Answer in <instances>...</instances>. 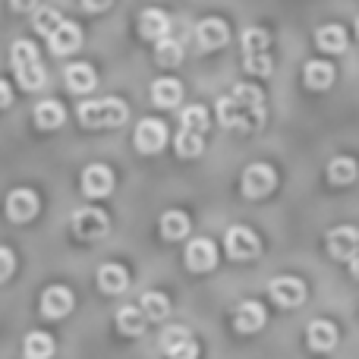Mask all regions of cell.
Returning <instances> with one entry per match:
<instances>
[{
    "label": "cell",
    "instance_id": "1",
    "mask_svg": "<svg viewBox=\"0 0 359 359\" xmlns=\"http://www.w3.org/2000/svg\"><path fill=\"white\" fill-rule=\"evenodd\" d=\"M10 60H13V73H16L19 86L22 88H41L44 86V67H41V57H38L35 44L19 38L10 50Z\"/></svg>",
    "mask_w": 359,
    "mask_h": 359
},
{
    "label": "cell",
    "instance_id": "2",
    "mask_svg": "<svg viewBox=\"0 0 359 359\" xmlns=\"http://www.w3.org/2000/svg\"><path fill=\"white\" fill-rule=\"evenodd\" d=\"M230 98H233L236 114H240L236 130L252 133V130H259V126L265 123V95H262L255 86H236Z\"/></svg>",
    "mask_w": 359,
    "mask_h": 359
},
{
    "label": "cell",
    "instance_id": "3",
    "mask_svg": "<svg viewBox=\"0 0 359 359\" xmlns=\"http://www.w3.org/2000/svg\"><path fill=\"white\" fill-rule=\"evenodd\" d=\"M82 126H120L126 120V104L120 98H101L79 104Z\"/></svg>",
    "mask_w": 359,
    "mask_h": 359
},
{
    "label": "cell",
    "instance_id": "4",
    "mask_svg": "<svg viewBox=\"0 0 359 359\" xmlns=\"http://www.w3.org/2000/svg\"><path fill=\"white\" fill-rule=\"evenodd\" d=\"M274 183H278V174H274V168H268V164H249V168L243 170V196L246 198L268 196V192L274 189Z\"/></svg>",
    "mask_w": 359,
    "mask_h": 359
},
{
    "label": "cell",
    "instance_id": "5",
    "mask_svg": "<svg viewBox=\"0 0 359 359\" xmlns=\"http://www.w3.org/2000/svg\"><path fill=\"white\" fill-rule=\"evenodd\" d=\"M224 246H227V255L236 262H246V259H255L262 249L259 236L252 233L249 227H230L227 236H224Z\"/></svg>",
    "mask_w": 359,
    "mask_h": 359
},
{
    "label": "cell",
    "instance_id": "6",
    "mask_svg": "<svg viewBox=\"0 0 359 359\" xmlns=\"http://www.w3.org/2000/svg\"><path fill=\"white\" fill-rule=\"evenodd\" d=\"M73 230L82 240H101V236L111 230V221H107V215L98 208H79L73 215Z\"/></svg>",
    "mask_w": 359,
    "mask_h": 359
},
{
    "label": "cell",
    "instance_id": "7",
    "mask_svg": "<svg viewBox=\"0 0 359 359\" xmlns=\"http://www.w3.org/2000/svg\"><path fill=\"white\" fill-rule=\"evenodd\" d=\"M168 145V126L161 120H142L136 126V149L142 155H151V151H161Z\"/></svg>",
    "mask_w": 359,
    "mask_h": 359
},
{
    "label": "cell",
    "instance_id": "8",
    "mask_svg": "<svg viewBox=\"0 0 359 359\" xmlns=\"http://www.w3.org/2000/svg\"><path fill=\"white\" fill-rule=\"evenodd\" d=\"M328 252L341 262H350L359 252V230L356 227H334L328 233Z\"/></svg>",
    "mask_w": 359,
    "mask_h": 359
},
{
    "label": "cell",
    "instance_id": "9",
    "mask_svg": "<svg viewBox=\"0 0 359 359\" xmlns=\"http://www.w3.org/2000/svg\"><path fill=\"white\" fill-rule=\"evenodd\" d=\"M271 299L284 309H293L306 299V287L299 278H274L271 280Z\"/></svg>",
    "mask_w": 359,
    "mask_h": 359
},
{
    "label": "cell",
    "instance_id": "10",
    "mask_svg": "<svg viewBox=\"0 0 359 359\" xmlns=\"http://www.w3.org/2000/svg\"><path fill=\"white\" fill-rule=\"evenodd\" d=\"M111 189H114L111 168H104V164H92V168H86V174H82V192H86V196L101 198Z\"/></svg>",
    "mask_w": 359,
    "mask_h": 359
},
{
    "label": "cell",
    "instance_id": "11",
    "mask_svg": "<svg viewBox=\"0 0 359 359\" xmlns=\"http://www.w3.org/2000/svg\"><path fill=\"white\" fill-rule=\"evenodd\" d=\"M48 44H50V50H54L57 57L73 54V50L82 44V32H79V25H76V22H60V25H57V29L48 35Z\"/></svg>",
    "mask_w": 359,
    "mask_h": 359
},
{
    "label": "cell",
    "instance_id": "12",
    "mask_svg": "<svg viewBox=\"0 0 359 359\" xmlns=\"http://www.w3.org/2000/svg\"><path fill=\"white\" fill-rule=\"evenodd\" d=\"M6 215L13 217V221H32V217L38 215V196L32 189H16L10 192V198H6Z\"/></svg>",
    "mask_w": 359,
    "mask_h": 359
},
{
    "label": "cell",
    "instance_id": "13",
    "mask_svg": "<svg viewBox=\"0 0 359 359\" xmlns=\"http://www.w3.org/2000/svg\"><path fill=\"white\" fill-rule=\"evenodd\" d=\"M196 38L205 50H215V48H224V44H227L230 29L224 19H202V22L196 25Z\"/></svg>",
    "mask_w": 359,
    "mask_h": 359
},
{
    "label": "cell",
    "instance_id": "14",
    "mask_svg": "<svg viewBox=\"0 0 359 359\" xmlns=\"http://www.w3.org/2000/svg\"><path fill=\"white\" fill-rule=\"evenodd\" d=\"M217 262V249L211 240H192L189 249H186V265L192 268V271H211Z\"/></svg>",
    "mask_w": 359,
    "mask_h": 359
},
{
    "label": "cell",
    "instance_id": "15",
    "mask_svg": "<svg viewBox=\"0 0 359 359\" xmlns=\"http://www.w3.org/2000/svg\"><path fill=\"white\" fill-rule=\"evenodd\" d=\"M73 309V293L67 287H48L41 297V312L48 318H63L67 312Z\"/></svg>",
    "mask_w": 359,
    "mask_h": 359
},
{
    "label": "cell",
    "instance_id": "16",
    "mask_svg": "<svg viewBox=\"0 0 359 359\" xmlns=\"http://www.w3.org/2000/svg\"><path fill=\"white\" fill-rule=\"evenodd\" d=\"M63 79H67L69 92H76V95H86L98 86V76H95V69L88 67V63H73V67H67Z\"/></svg>",
    "mask_w": 359,
    "mask_h": 359
},
{
    "label": "cell",
    "instance_id": "17",
    "mask_svg": "<svg viewBox=\"0 0 359 359\" xmlns=\"http://www.w3.org/2000/svg\"><path fill=\"white\" fill-rule=\"evenodd\" d=\"M170 29V19L164 10H145L142 16H139V32H142V38H151V41H158V38H164Z\"/></svg>",
    "mask_w": 359,
    "mask_h": 359
},
{
    "label": "cell",
    "instance_id": "18",
    "mask_svg": "<svg viewBox=\"0 0 359 359\" xmlns=\"http://www.w3.org/2000/svg\"><path fill=\"white\" fill-rule=\"evenodd\" d=\"M303 79L309 88H316V92H322V88H328L331 82H334V67L325 60H309L303 67Z\"/></svg>",
    "mask_w": 359,
    "mask_h": 359
},
{
    "label": "cell",
    "instance_id": "19",
    "mask_svg": "<svg viewBox=\"0 0 359 359\" xmlns=\"http://www.w3.org/2000/svg\"><path fill=\"white\" fill-rule=\"evenodd\" d=\"M233 322H236V328H240L243 334H252V331H259L262 325H265V309L249 299V303H243L240 309H236Z\"/></svg>",
    "mask_w": 359,
    "mask_h": 359
},
{
    "label": "cell",
    "instance_id": "20",
    "mask_svg": "<svg viewBox=\"0 0 359 359\" xmlns=\"http://www.w3.org/2000/svg\"><path fill=\"white\" fill-rule=\"evenodd\" d=\"M130 284V274L123 265H101L98 268V287L104 293H123Z\"/></svg>",
    "mask_w": 359,
    "mask_h": 359
},
{
    "label": "cell",
    "instance_id": "21",
    "mask_svg": "<svg viewBox=\"0 0 359 359\" xmlns=\"http://www.w3.org/2000/svg\"><path fill=\"white\" fill-rule=\"evenodd\" d=\"M316 41L322 50H328V54H341L344 48H347V32H344V25L331 22V25H322V29L316 32Z\"/></svg>",
    "mask_w": 359,
    "mask_h": 359
},
{
    "label": "cell",
    "instance_id": "22",
    "mask_svg": "<svg viewBox=\"0 0 359 359\" xmlns=\"http://www.w3.org/2000/svg\"><path fill=\"white\" fill-rule=\"evenodd\" d=\"M309 347L312 350H331L337 344V328L331 322H325V318H318V322L309 325Z\"/></svg>",
    "mask_w": 359,
    "mask_h": 359
},
{
    "label": "cell",
    "instance_id": "23",
    "mask_svg": "<svg viewBox=\"0 0 359 359\" xmlns=\"http://www.w3.org/2000/svg\"><path fill=\"white\" fill-rule=\"evenodd\" d=\"M180 98H183V88H180L177 79H158L151 86V101L158 107H177Z\"/></svg>",
    "mask_w": 359,
    "mask_h": 359
},
{
    "label": "cell",
    "instance_id": "24",
    "mask_svg": "<svg viewBox=\"0 0 359 359\" xmlns=\"http://www.w3.org/2000/svg\"><path fill=\"white\" fill-rule=\"evenodd\" d=\"M145 322H149V318L142 316V309H139V306H123V309L117 312V328L123 331V334H130V337L142 334Z\"/></svg>",
    "mask_w": 359,
    "mask_h": 359
},
{
    "label": "cell",
    "instance_id": "25",
    "mask_svg": "<svg viewBox=\"0 0 359 359\" xmlns=\"http://www.w3.org/2000/svg\"><path fill=\"white\" fill-rule=\"evenodd\" d=\"M139 309H142V316L145 318H151V322H161V318H168V312H170V303H168V297L164 293H145L142 299H139Z\"/></svg>",
    "mask_w": 359,
    "mask_h": 359
},
{
    "label": "cell",
    "instance_id": "26",
    "mask_svg": "<svg viewBox=\"0 0 359 359\" xmlns=\"http://www.w3.org/2000/svg\"><path fill=\"white\" fill-rule=\"evenodd\" d=\"M63 120H67V114H63V107L57 104V101H41V104L35 107V123L41 126V130H57Z\"/></svg>",
    "mask_w": 359,
    "mask_h": 359
},
{
    "label": "cell",
    "instance_id": "27",
    "mask_svg": "<svg viewBox=\"0 0 359 359\" xmlns=\"http://www.w3.org/2000/svg\"><path fill=\"white\" fill-rule=\"evenodd\" d=\"M356 174H359V168H356L353 158H334V161L328 164V180L331 183H337V186L353 183Z\"/></svg>",
    "mask_w": 359,
    "mask_h": 359
},
{
    "label": "cell",
    "instance_id": "28",
    "mask_svg": "<svg viewBox=\"0 0 359 359\" xmlns=\"http://www.w3.org/2000/svg\"><path fill=\"white\" fill-rule=\"evenodd\" d=\"M22 353L25 359H50V353H54V341H50L48 334H29L22 344Z\"/></svg>",
    "mask_w": 359,
    "mask_h": 359
},
{
    "label": "cell",
    "instance_id": "29",
    "mask_svg": "<svg viewBox=\"0 0 359 359\" xmlns=\"http://www.w3.org/2000/svg\"><path fill=\"white\" fill-rule=\"evenodd\" d=\"M161 233L168 236V240H183V236L189 233V217H186L183 211H168V215L161 217Z\"/></svg>",
    "mask_w": 359,
    "mask_h": 359
},
{
    "label": "cell",
    "instance_id": "30",
    "mask_svg": "<svg viewBox=\"0 0 359 359\" xmlns=\"http://www.w3.org/2000/svg\"><path fill=\"white\" fill-rule=\"evenodd\" d=\"M155 60L161 63V67H177L180 60H183V48H180V41L174 38H158V48H155Z\"/></svg>",
    "mask_w": 359,
    "mask_h": 359
},
{
    "label": "cell",
    "instance_id": "31",
    "mask_svg": "<svg viewBox=\"0 0 359 359\" xmlns=\"http://www.w3.org/2000/svg\"><path fill=\"white\" fill-rule=\"evenodd\" d=\"M202 149H205L202 133L180 130V136H177V151H180V158H198V155H202Z\"/></svg>",
    "mask_w": 359,
    "mask_h": 359
},
{
    "label": "cell",
    "instance_id": "32",
    "mask_svg": "<svg viewBox=\"0 0 359 359\" xmlns=\"http://www.w3.org/2000/svg\"><path fill=\"white\" fill-rule=\"evenodd\" d=\"M268 48V32L265 29H246L243 32V50L246 54H262Z\"/></svg>",
    "mask_w": 359,
    "mask_h": 359
},
{
    "label": "cell",
    "instance_id": "33",
    "mask_svg": "<svg viewBox=\"0 0 359 359\" xmlns=\"http://www.w3.org/2000/svg\"><path fill=\"white\" fill-rule=\"evenodd\" d=\"M183 130H189V133L208 130V114H205L202 107H186L183 111Z\"/></svg>",
    "mask_w": 359,
    "mask_h": 359
},
{
    "label": "cell",
    "instance_id": "34",
    "mask_svg": "<svg viewBox=\"0 0 359 359\" xmlns=\"http://www.w3.org/2000/svg\"><path fill=\"white\" fill-rule=\"evenodd\" d=\"M274 69V63H271V57L262 50V54H246V73H252V76H268Z\"/></svg>",
    "mask_w": 359,
    "mask_h": 359
},
{
    "label": "cell",
    "instance_id": "35",
    "mask_svg": "<svg viewBox=\"0 0 359 359\" xmlns=\"http://www.w3.org/2000/svg\"><path fill=\"white\" fill-rule=\"evenodd\" d=\"M217 120H221L224 126H236L240 123V114H236V104L230 95H224V98H217Z\"/></svg>",
    "mask_w": 359,
    "mask_h": 359
},
{
    "label": "cell",
    "instance_id": "36",
    "mask_svg": "<svg viewBox=\"0 0 359 359\" xmlns=\"http://www.w3.org/2000/svg\"><path fill=\"white\" fill-rule=\"evenodd\" d=\"M60 22H63V19H60V13H57V10H38L35 13V29L41 32V35H50V32H54Z\"/></svg>",
    "mask_w": 359,
    "mask_h": 359
},
{
    "label": "cell",
    "instance_id": "37",
    "mask_svg": "<svg viewBox=\"0 0 359 359\" xmlns=\"http://www.w3.org/2000/svg\"><path fill=\"white\" fill-rule=\"evenodd\" d=\"M186 341H192L186 328H168L161 334V350H164V353H170V350H177L180 344H186Z\"/></svg>",
    "mask_w": 359,
    "mask_h": 359
},
{
    "label": "cell",
    "instance_id": "38",
    "mask_svg": "<svg viewBox=\"0 0 359 359\" xmlns=\"http://www.w3.org/2000/svg\"><path fill=\"white\" fill-rule=\"evenodd\" d=\"M13 268H16V259H13L10 249L0 246V280H6L13 274Z\"/></svg>",
    "mask_w": 359,
    "mask_h": 359
},
{
    "label": "cell",
    "instance_id": "39",
    "mask_svg": "<svg viewBox=\"0 0 359 359\" xmlns=\"http://www.w3.org/2000/svg\"><path fill=\"white\" fill-rule=\"evenodd\" d=\"M168 356L170 359H196L198 356V347H196V341H186V344H180L177 350H170Z\"/></svg>",
    "mask_w": 359,
    "mask_h": 359
},
{
    "label": "cell",
    "instance_id": "40",
    "mask_svg": "<svg viewBox=\"0 0 359 359\" xmlns=\"http://www.w3.org/2000/svg\"><path fill=\"white\" fill-rule=\"evenodd\" d=\"M82 6H86L88 13H101V10L111 6V0H82Z\"/></svg>",
    "mask_w": 359,
    "mask_h": 359
},
{
    "label": "cell",
    "instance_id": "41",
    "mask_svg": "<svg viewBox=\"0 0 359 359\" xmlns=\"http://www.w3.org/2000/svg\"><path fill=\"white\" fill-rule=\"evenodd\" d=\"M10 4H13V10L16 13H29L32 6H35V0H10Z\"/></svg>",
    "mask_w": 359,
    "mask_h": 359
},
{
    "label": "cell",
    "instance_id": "42",
    "mask_svg": "<svg viewBox=\"0 0 359 359\" xmlns=\"http://www.w3.org/2000/svg\"><path fill=\"white\" fill-rule=\"evenodd\" d=\"M13 101V92H10V86L6 82H0V107H6Z\"/></svg>",
    "mask_w": 359,
    "mask_h": 359
},
{
    "label": "cell",
    "instance_id": "43",
    "mask_svg": "<svg viewBox=\"0 0 359 359\" xmlns=\"http://www.w3.org/2000/svg\"><path fill=\"white\" fill-rule=\"evenodd\" d=\"M350 271H353V278L359 280V255H353V259H350Z\"/></svg>",
    "mask_w": 359,
    "mask_h": 359
},
{
    "label": "cell",
    "instance_id": "44",
    "mask_svg": "<svg viewBox=\"0 0 359 359\" xmlns=\"http://www.w3.org/2000/svg\"><path fill=\"white\" fill-rule=\"evenodd\" d=\"M356 35H359V22H356Z\"/></svg>",
    "mask_w": 359,
    "mask_h": 359
}]
</instances>
